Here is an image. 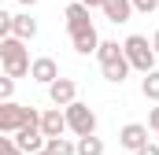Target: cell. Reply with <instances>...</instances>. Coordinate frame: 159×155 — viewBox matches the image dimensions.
Instances as JSON below:
<instances>
[{
    "label": "cell",
    "mask_w": 159,
    "mask_h": 155,
    "mask_svg": "<svg viewBox=\"0 0 159 155\" xmlns=\"http://www.w3.org/2000/svg\"><path fill=\"white\" fill-rule=\"evenodd\" d=\"M96 59H100V70H104V78H107L111 85H122V81L129 78V70H133L119 41H104L100 52H96Z\"/></svg>",
    "instance_id": "cell-1"
},
{
    "label": "cell",
    "mask_w": 159,
    "mask_h": 155,
    "mask_svg": "<svg viewBox=\"0 0 159 155\" xmlns=\"http://www.w3.org/2000/svg\"><path fill=\"white\" fill-rule=\"evenodd\" d=\"M0 63H4V74L15 78V81L34 70V59H30V52H26V41H19V37L0 41Z\"/></svg>",
    "instance_id": "cell-2"
},
{
    "label": "cell",
    "mask_w": 159,
    "mask_h": 155,
    "mask_svg": "<svg viewBox=\"0 0 159 155\" xmlns=\"http://www.w3.org/2000/svg\"><path fill=\"white\" fill-rule=\"evenodd\" d=\"M122 52H126V59H129V67L133 70H141V74H152L156 70V48H152V41L141 37V33H129V37L122 41Z\"/></svg>",
    "instance_id": "cell-3"
},
{
    "label": "cell",
    "mask_w": 159,
    "mask_h": 155,
    "mask_svg": "<svg viewBox=\"0 0 159 155\" xmlns=\"http://www.w3.org/2000/svg\"><path fill=\"white\" fill-rule=\"evenodd\" d=\"M30 122H41V115L34 107H22V104H0V133L4 137H15L22 126H30Z\"/></svg>",
    "instance_id": "cell-4"
},
{
    "label": "cell",
    "mask_w": 159,
    "mask_h": 155,
    "mask_svg": "<svg viewBox=\"0 0 159 155\" xmlns=\"http://www.w3.org/2000/svg\"><path fill=\"white\" fill-rule=\"evenodd\" d=\"M63 115H67V126H70V133L74 137H96V115H93V107L89 104H70V107H63Z\"/></svg>",
    "instance_id": "cell-5"
},
{
    "label": "cell",
    "mask_w": 159,
    "mask_h": 155,
    "mask_svg": "<svg viewBox=\"0 0 159 155\" xmlns=\"http://www.w3.org/2000/svg\"><path fill=\"white\" fill-rule=\"evenodd\" d=\"M15 144H19V148H22L26 155L44 152V148H48V137L41 133V122H30V126H22V129L15 133Z\"/></svg>",
    "instance_id": "cell-6"
},
{
    "label": "cell",
    "mask_w": 159,
    "mask_h": 155,
    "mask_svg": "<svg viewBox=\"0 0 159 155\" xmlns=\"http://www.w3.org/2000/svg\"><path fill=\"white\" fill-rule=\"evenodd\" d=\"M48 100H52V107H70V104H78V85H74V78L52 81V85H48Z\"/></svg>",
    "instance_id": "cell-7"
},
{
    "label": "cell",
    "mask_w": 159,
    "mask_h": 155,
    "mask_svg": "<svg viewBox=\"0 0 159 155\" xmlns=\"http://www.w3.org/2000/svg\"><path fill=\"white\" fill-rule=\"evenodd\" d=\"M119 144L126 148V152H133V155H137L144 144H152V140H148V126H141V122H129V126H122V129H119Z\"/></svg>",
    "instance_id": "cell-8"
},
{
    "label": "cell",
    "mask_w": 159,
    "mask_h": 155,
    "mask_svg": "<svg viewBox=\"0 0 159 155\" xmlns=\"http://www.w3.org/2000/svg\"><path fill=\"white\" fill-rule=\"evenodd\" d=\"M70 126H67V115L59 111V107H48V111H41V133L48 137V140H56V137H63Z\"/></svg>",
    "instance_id": "cell-9"
},
{
    "label": "cell",
    "mask_w": 159,
    "mask_h": 155,
    "mask_svg": "<svg viewBox=\"0 0 159 155\" xmlns=\"http://www.w3.org/2000/svg\"><path fill=\"white\" fill-rule=\"evenodd\" d=\"M30 78H34V81H37V85H44V89H48V85H52V81H59V67H56V59H52V55H37V59H34V70H30Z\"/></svg>",
    "instance_id": "cell-10"
},
{
    "label": "cell",
    "mask_w": 159,
    "mask_h": 155,
    "mask_svg": "<svg viewBox=\"0 0 159 155\" xmlns=\"http://www.w3.org/2000/svg\"><path fill=\"white\" fill-rule=\"evenodd\" d=\"M63 19H67V33H81V30H89V26H93V19H89V7H85L81 0L67 4Z\"/></svg>",
    "instance_id": "cell-11"
},
{
    "label": "cell",
    "mask_w": 159,
    "mask_h": 155,
    "mask_svg": "<svg viewBox=\"0 0 159 155\" xmlns=\"http://www.w3.org/2000/svg\"><path fill=\"white\" fill-rule=\"evenodd\" d=\"M104 19L107 22H115V26H122V22H129L133 19V0H104Z\"/></svg>",
    "instance_id": "cell-12"
},
{
    "label": "cell",
    "mask_w": 159,
    "mask_h": 155,
    "mask_svg": "<svg viewBox=\"0 0 159 155\" xmlns=\"http://www.w3.org/2000/svg\"><path fill=\"white\" fill-rule=\"evenodd\" d=\"M70 44H74V52L78 55H93V52H100V33H96V26H89V30H81V33H70Z\"/></svg>",
    "instance_id": "cell-13"
},
{
    "label": "cell",
    "mask_w": 159,
    "mask_h": 155,
    "mask_svg": "<svg viewBox=\"0 0 159 155\" xmlns=\"http://www.w3.org/2000/svg\"><path fill=\"white\" fill-rule=\"evenodd\" d=\"M11 37L34 41V37H37V19H30V15H15V30H11Z\"/></svg>",
    "instance_id": "cell-14"
},
{
    "label": "cell",
    "mask_w": 159,
    "mask_h": 155,
    "mask_svg": "<svg viewBox=\"0 0 159 155\" xmlns=\"http://www.w3.org/2000/svg\"><path fill=\"white\" fill-rule=\"evenodd\" d=\"M104 140L100 137H78V155H104Z\"/></svg>",
    "instance_id": "cell-15"
},
{
    "label": "cell",
    "mask_w": 159,
    "mask_h": 155,
    "mask_svg": "<svg viewBox=\"0 0 159 155\" xmlns=\"http://www.w3.org/2000/svg\"><path fill=\"white\" fill-rule=\"evenodd\" d=\"M141 96H144V100H156V104H159V70L144 74V81H141Z\"/></svg>",
    "instance_id": "cell-16"
},
{
    "label": "cell",
    "mask_w": 159,
    "mask_h": 155,
    "mask_svg": "<svg viewBox=\"0 0 159 155\" xmlns=\"http://www.w3.org/2000/svg\"><path fill=\"white\" fill-rule=\"evenodd\" d=\"M48 152H52V155H78V140L56 137V140H48Z\"/></svg>",
    "instance_id": "cell-17"
},
{
    "label": "cell",
    "mask_w": 159,
    "mask_h": 155,
    "mask_svg": "<svg viewBox=\"0 0 159 155\" xmlns=\"http://www.w3.org/2000/svg\"><path fill=\"white\" fill-rule=\"evenodd\" d=\"M11 96H15V78H0V104H11Z\"/></svg>",
    "instance_id": "cell-18"
},
{
    "label": "cell",
    "mask_w": 159,
    "mask_h": 155,
    "mask_svg": "<svg viewBox=\"0 0 159 155\" xmlns=\"http://www.w3.org/2000/svg\"><path fill=\"white\" fill-rule=\"evenodd\" d=\"M0 155H26V152L15 144V137H0Z\"/></svg>",
    "instance_id": "cell-19"
},
{
    "label": "cell",
    "mask_w": 159,
    "mask_h": 155,
    "mask_svg": "<svg viewBox=\"0 0 159 155\" xmlns=\"http://www.w3.org/2000/svg\"><path fill=\"white\" fill-rule=\"evenodd\" d=\"M159 7V0H133V11H141V15H152Z\"/></svg>",
    "instance_id": "cell-20"
},
{
    "label": "cell",
    "mask_w": 159,
    "mask_h": 155,
    "mask_svg": "<svg viewBox=\"0 0 159 155\" xmlns=\"http://www.w3.org/2000/svg\"><path fill=\"white\" fill-rule=\"evenodd\" d=\"M148 129H156V133H159V104L148 111Z\"/></svg>",
    "instance_id": "cell-21"
},
{
    "label": "cell",
    "mask_w": 159,
    "mask_h": 155,
    "mask_svg": "<svg viewBox=\"0 0 159 155\" xmlns=\"http://www.w3.org/2000/svg\"><path fill=\"white\" fill-rule=\"evenodd\" d=\"M137 155H159V144H144V148H141Z\"/></svg>",
    "instance_id": "cell-22"
},
{
    "label": "cell",
    "mask_w": 159,
    "mask_h": 155,
    "mask_svg": "<svg viewBox=\"0 0 159 155\" xmlns=\"http://www.w3.org/2000/svg\"><path fill=\"white\" fill-rule=\"evenodd\" d=\"M81 4H85L89 11H93V7H104V0H81Z\"/></svg>",
    "instance_id": "cell-23"
},
{
    "label": "cell",
    "mask_w": 159,
    "mask_h": 155,
    "mask_svg": "<svg viewBox=\"0 0 159 155\" xmlns=\"http://www.w3.org/2000/svg\"><path fill=\"white\" fill-rule=\"evenodd\" d=\"M152 48H156V55H159V30H156V37H152Z\"/></svg>",
    "instance_id": "cell-24"
},
{
    "label": "cell",
    "mask_w": 159,
    "mask_h": 155,
    "mask_svg": "<svg viewBox=\"0 0 159 155\" xmlns=\"http://www.w3.org/2000/svg\"><path fill=\"white\" fill-rule=\"evenodd\" d=\"M19 4H22V7H34V4H37V0H19Z\"/></svg>",
    "instance_id": "cell-25"
},
{
    "label": "cell",
    "mask_w": 159,
    "mask_h": 155,
    "mask_svg": "<svg viewBox=\"0 0 159 155\" xmlns=\"http://www.w3.org/2000/svg\"><path fill=\"white\" fill-rule=\"evenodd\" d=\"M37 155H52V152H48V148H44V152H37Z\"/></svg>",
    "instance_id": "cell-26"
}]
</instances>
